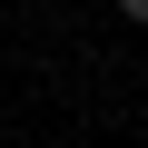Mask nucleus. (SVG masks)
Returning <instances> with one entry per match:
<instances>
[{"instance_id": "1", "label": "nucleus", "mask_w": 148, "mask_h": 148, "mask_svg": "<svg viewBox=\"0 0 148 148\" xmlns=\"http://www.w3.org/2000/svg\"><path fill=\"white\" fill-rule=\"evenodd\" d=\"M119 20H148V0H119Z\"/></svg>"}]
</instances>
